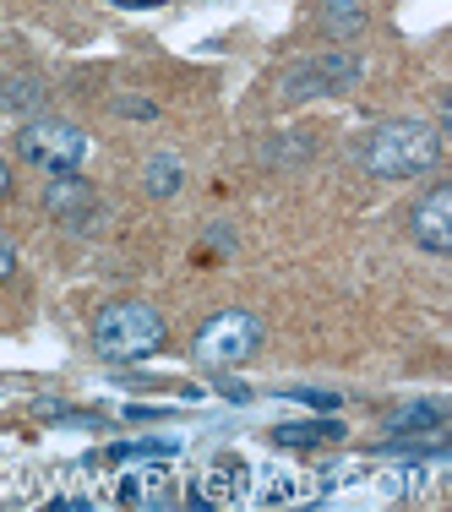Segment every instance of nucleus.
<instances>
[{"mask_svg": "<svg viewBox=\"0 0 452 512\" xmlns=\"http://www.w3.org/2000/svg\"><path fill=\"white\" fill-rule=\"evenodd\" d=\"M55 512H93V502L88 496H60V502H50Z\"/></svg>", "mask_w": 452, "mask_h": 512, "instance_id": "6ab92c4d", "label": "nucleus"}, {"mask_svg": "<svg viewBox=\"0 0 452 512\" xmlns=\"http://www.w3.org/2000/svg\"><path fill=\"white\" fill-rule=\"evenodd\" d=\"M273 442L278 447H333V442H344V425L338 420H295V425H278Z\"/></svg>", "mask_w": 452, "mask_h": 512, "instance_id": "ddd939ff", "label": "nucleus"}, {"mask_svg": "<svg viewBox=\"0 0 452 512\" xmlns=\"http://www.w3.org/2000/svg\"><path fill=\"white\" fill-rule=\"evenodd\" d=\"M180 186H186V164H180L175 153H153L148 169H142V191L164 202V197H175Z\"/></svg>", "mask_w": 452, "mask_h": 512, "instance_id": "4468645a", "label": "nucleus"}, {"mask_svg": "<svg viewBox=\"0 0 452 512\" xmlns=\"http://www.w3.org/2000/svg\"><path fill=\"white\" fill-rule=\"evenodd\" d=\"M360 77H365V66L354 50H322V55L300 60V66H289L278 88H284V104H305V99H322V93L360 88Z\"/></svg>", "mask_w": 452, "mask_h": 512, "instance_id": "39448f33", "label": "nucleus"}, {"mask_svg": "<svg viewBox=\"0 0 452 512\" xmlns=\"http://www.w3.org/2000/svg\"><path fill=\"white\" fill-rule=\"evenodd\" d=\"M409 240L420 251H431V256L452 251V186H447V180H442V186H431L420 202L409 207Z\"/></svg>", "mask_w": 452, "mask_h": 512, "instance_id": "423d86ee", "label": "nucleus"}, {"mask_svg": "<svg viewBox=\"0 0 452 512\" xmlns=\"http://www.w3.org/2000/svg\"><path fill=\"white\" fill-rule=\"evenodd\" d=\"M115 6H131V11H137V6H164V0H115Z\"/></svg>", "mask_w": 452, "mask_h": 512, "instance_id": "412c9836", "label": "nucleus"}, {"mask_svg": "<svg viewBox=\"0 0 452 512\" xmlns=\"http://www.w3.org/2000/svg\"><path fill=\"white\" fill-rule=\"evenodd\" d=\"M262 338H267L262 316L246 311V306H224V311H213V316L197 327V338H191V355H197L202 365H213V371H229V365L251 360L256 349H262Z\"/></svg>", "mask_w": 452, "mask_h": 512, "instance_id": "7ed1b4c3", "label": "nucleus"}, {"mask_svg": "<svg viewBox=\"0 0 452 512\" xmlns=\"http://www.w3.org/2000/svg\"><path fill=\"white\" fill-rule=\"evenodd\" d=\"M44 104H50V88H44V77H33V71L0 82V109H11V115H33V109H44Z\"/></svg>", "mask_w": 452, "mask_h": 512, "instance_id": "f8f14e48", "label": "nucleus"}, {"mask_svg": "<svg viewBox=\"0 0 452 512\" xmlns=\"http://www.w3.org/2000/svg\"><path fill=\"white\" fill-rule=\"evenodd\" d=\"M120 507H164L169 502V469L164 463H148V469H131L126 480L115 485Z\"/></svg>", "mask_w": 452, "mask_h": 512, "instance_id": "1a4fd4ad", "label": "nucleus"}, {"mask_svg": "<svg viewBox=\"0 0 452 512\" xmlns=\"http://www.w3.org/2000/svg\"><path fill=\"white\" fill-rule=\"evenodd\" d=\"M6 191H11V175H6V164H0V202H6Z\"/></svg>", "mask_w": 452, "mask_h": 512, "instance_id": "4be33fe9", "label": "nucleus"}, {"mask_svg": "<svg viewBox=\"0 0 452 512\" xmlns=\"http://www.w3.org/2000/svg\"><path fill=\"white\" fill-rule=\"evenodd\" d=\"M246 480H251V469L240 463L235 453H224V458H213L202 469V480L191 485V507H240L246 502Z\"/></svg>", "mask_w": 452, "mask_h": 512, "instance_id": "6e6552de", "label": "nucleus"}, {"mask_svg": "<svg viewBox=\"0 0 452 512\" xmlns=\"http://www.w3.org/2000/svg\"><path fill=\"white\" fill-rule=\"evenodd\" d=\"M442 158V131L431 120H382L360 142V169L376 180H414L431 175Z\"/></svg>", "mask_w": 452, "mask_h": 512, "instance_id": "f257e3e1", "label": "nucleus"}, {"mask_svg": "<svg viewBox=\"0 0 452 512\" xmlns=\"http://www.w3.org/2000/svg\"><path fill=\"white\" fill-rule=\"evenodd\" d=\"M447 398H414L387 414V436H414V431H442L447 425Z\"/></svg>", "mask_w": 452, "mask_h": 512, "instance_id": "9d476101", "label": "nucleus"}, {"mask_svg": "<svg viewBox=\"0 0 452 512\" xmlns=\"http://www.w3.org/2000/svg\"><path fill=\"white\" fill-rule=\"evenodd\" d=\"M11 273H17V240L0 229V278H11Z\"/></svg>", "mask_w": 452, "mask_h": 512, "instance_id": "dca6fc26", "label": "nucleus"}, {"mask_svg": "<svg viewBox=\"0 0 452 512\" xmlns=\"http://www.w3.org/2000/svg\"><path fill=\"white\" fill-rule=\"evenodd\" d=\"M17 158L33 169H44V175H71V169H82V158H88V131L77 126V120H22L17 131Z\"/></svg>", "mask_w": 452, "mask_h": 512, "instance_id": "20e7f679", "label": "nucleus"}, {"mask_svg": "<svg viewBox=\"0 0 452 512\" xmlns=\"http://www.w3.org/2000/svg\"><path fill=\"white\" fill-rule=\"evenodd\" d=\"M289 398H300V404H311V409H338L344 404V393H316V387H295Z\"/></svg>", "mask_w": 452, "mask_h": 512, "instance_id": "2eb2a0df", "label": "nucleus"}, {"mask_svg": "<svg viewBox=\"0 0 452 512\" xmlns=\"http://www.w3.org/2000/svg\"><path fill=\"white\" fill-rule=\"evenodd\" d=\"M311 153V142H273V148H267V158H278V164H284V158H305Z\"/></svg>", "mask_w": 452, "mask_h": 512, "instance_id": "a211bd4d", "label": "nucleus"}, {"mask_svg": "<svg viewBox=\"0 0 452 512\" xmlns=\"http://www.w3.org/2000/svg\"><path fill=\"white\" fill-rule=\"evenodd\" d=\"M224 398H235V404H246V398H251V387H240V382H224Z\"/></svg>", "mask_w": 452, "mask_h": 512, "instance_id": "aec40b11", "label": "nucleus"}, {"mask_svg": "<svg viewBox=\"0 0 452 512\" xmlns=\"http://www.w3.org/2000/svg\"><path fill=\"white\" fill-rule=\"evenodd\" d=\"M115 109H120V115H137V120L158 115V104H148V99H115Z\"/></svg>", "mask_w": 452, "mask_h": 512, "instance_id": "f3484780", "label": "nucleus"}, {"mask_svg": "<svg viewBox=\"0 0 452 512\" xmlns=\"http://www.w3.org/2000/svg\"><path fill=\"white\" fill-rule=\"evenodd\" d=\"M169 338V322L158 316V306L148 300H109V306L93 316V355L109 365H137L153 360Z\"/></svg>", "mask_w": 452, "mask_h": 512, "instance_id": "f03ea898", "label": "nucleus"}, {"mask_svg": "<svg viewBox=\"0 0 452 512\" xmlns=\"http://www.w3.org/2000/svg\"><path fill=\"white\" fill-rule=\"evenodd\" d=\"M316 22H322V33H327V39L349 44V39H360V33H365L371 11H365V0H322Z\"/></svg>", "mask_w": 452, "mask_h": 512, "instance_id": "9b49d317", "label": "nucleus"}, {"mask_svg": "<svg viewBox=\"0 0 452 512\" xmlns=\"http://www.w3.org/2000/svg\"><path fill=\"white\" fill-rule=\"evenodd\" d=\"M44 213L66 229H93V218H99V191H93L77 169H71V175H50V186H44Z\"/></svg>", "mask_w": 452, "mask_h": 512, "instance_id": "0eeeda50", "label": "nucleus"}]
</instances>
